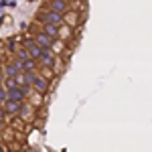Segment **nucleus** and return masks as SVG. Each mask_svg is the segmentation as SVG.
<instances>
[{
  "label": "nucleus",
  "mask_w": 152,
  "mask_h": 152,
  "mask_svg": "<svg viewBox=\"0 0 152 152\" xmlns=\"http://www.w3.org/2000/svg\"><path fill=\"white\" fill-rule=\"evenodd\" d=\"M0 128H4V120H0Z\"/></svg>",
  "instance_id": "4be33fe9"
},
{
  "label": "nucleus",
  "mask_w": 152,
  "mask_h": 152,
  "mask_svg": "<svg viewBox=\"0 0 152 152\" xmlns=\"http://www.w3.org/2000/svg\"><path fill=\"white\" fill-rule=\"evenodd\" d=\"M20 118H23L24 122H33V118H35V107H33V104H23Z\"/></svg>",
  "instance_id": "0eeeda50"
},
{
  "label": "nucleus",
  "mask_w": 152,
  "mask_h": 152,
  "mask_svg": "<svg viewBox=\"0 0 152 152\" xmlns=\"http://www.w3.org/2000/svg\"><path fill=\"white\" fill-rule=\"evenodd\" d=\"M24 49L31 53V57L35 59V61H39L41 55H43V47L37 43V39H26V41H24Z\"/></svg>",
  "instance_id": "f03ea898"
},
{
  "label": "nucleus",
  "mask_w": 152,
  "mask_h": 152,
  "mask_svg": "<svg viewBox=\"0 0 152 152\" xmlns=\"http://www.w3.org/2000/svg\"><path fill=\"white\" fill-rule=\"evenodd\" d=\"M55 53H53V49H43V55L39 59V65L41 67H53L55 65Z\"/></svg>",
  "instance_id": "7ed1b4c3"
},
{
  "label": "nucleus",
  "mask_w": 152,
  "mask_h": 152,
  "mask_svg": "<svg viewBox=\"0 0 152 152\" xmlns=\"http://www.w3.org/2000/svg\"><path fill=\"white\" fill-rule=\"evenodd\" d=\"M71 28H73V26H69V24H61V26H59V39H61V41L71 39Z\"/></svg>",
  "instance_id": "9b49d317"
},
{
  "label": "nucleus",
  "mask_w": 152,
  "mask_h": 152,
  "mask_svg": "<svg viewBox=\"0 0 152 152\" xmlns=\"http://www.w3.org/2000/svg\"><path fill=\"white\" fill-rule=\"evenodd\" d=\"M6 49H8L10 53H16V51H18V39H16V37H12L10 41L6 43Z\"/></svg>",
  "instance_id": "4468645a"
},
{
  "label": "nucleus",
  "mask_w": 152,
  "mask_h": 152,
  "mask_svg": "<svg viewBox=\"0 0 152 152\" xmlns=\"http://www.w3.org/2000/svg\"><path fill=\"white\" fill-rule=\"evenodd\" d=\"M2 81H6V73L0 69V83H2Z\"/></svg>",
  "instance_id": "412c9836"
},
{
  "label": "nucleus",
  "mask_w": 152,
  "mask_h": 152,
  "mask_svg": "<svg viewBox=\"0 0 152 152\" xmlns=\"http://www.w3.org/2000/svg\"><path fill=\"white\" fill-rule=\"evenodd\" d=\"M65 23L69 24V26H77V24H79V14L73 12V10L65 12Z\"/></svg>",
  "instance_id": "9d476101"
},
{
  "label": "nucleus",
  "mask_w": 152,
  "mask_h": 152,
  "mask_svg": "<svg viewBox=\"0 0 152 152\" xmlns=\"http://www.w3.org/2000/svg\"><path fill=\"white\" fill-rule=\"evenodd\" d=\"M4 87H6V89L18 87V81H16V77H6V81H4Z\"/></svg>",
  "instance_id": "f3484780"
},
{
  "label": "nucleus",
  "mask_w": 152,
  "mask_h": 152,
  "mask_svg": "<svg viewBox=\"0 0 152 152\" xmlns=\"http://www.w3.org/2000/svg\"><path fill=\"white\" fill-rule=\"evenodd\" d=\"M37 67H39V61H35V59L23 61V71H35Z\"/></svg>",
  "instance_id": "ddd939ff"
},
{
  "label": "nucleus",
  "mask_w": 152,
  "mask_h": 152,
  "mask_svg": "<svg viewBox=\"0 0 152 152\" xmlns=\"http://www.w3.org/2000/svg\"><path fill=\"white\" fill-rule=\"evenodd\" d=\"M35 39H37V43H39L43 49H51V47H53V39H51L49 35H45L43 31H41V33H37Z\"/></svg>",
  "instance_id": "423d86ee"
},
{
  "label": "nucleus",
  "mask_w": 152,
  "mask_h": 152,
  "mask_svg": "<svg viewBox=\"0 0 152 152\" xmlns=\"http://www.w3.org/2000/svg\"><path fill=\"white\" fill-rule=\"evenodd\" d=\"M37 79V73L35 71H24V83H28V85H33Z\"/></svg>",
  "instance_id": "dca6fc26"
},
{
  "label": "nucleus",
  "mask_w": 152,
  "mask_h": 152,
  "mask_svg": "<svg viewBox=\"0 0 152 152\" xmlns=\"http://www.w3.org/2000/svg\"><path fill=\"white\" fill-rule=\"evenodd\" d=\"M49 87H51V83H49L47 77H43V75H37L35 83H33V89H35L37 94H47Z\"/></svg>",
  "instance_id": "20e7f679"
},
{
  "label": "nucleus",
  "mask_w": 152,
  "mask_h": 152,
  "mask_svg": "<svg viewBox=\"0 0 152 152\" xmlns=\"http://www.w3.org/2000/svg\"><path fill=\"white\" fill-rule=\"evenodd\" d=\"M49 8L55 10V12H61V14L69 12L67 10V2H65V0H49Z\"/></svg>",
  "instance_id": "6e6552de"
},
{
  "label": "nucleus",
  "mask_w": 152,
  "mask_h": 152,
  "mask_svg": "<svg viewBox=\"0 0 152 152\" xmlns=\"http://www.w3.org/2000/svg\"><path fill=\"white\" fill-rule=\"evenodd\" d=\"M53 53H55V55H61V53H63V41H61V39H57V41H53Z\"/></svg>",
  "instance_id": "2eb2a0df"
},
{
  "label": "nucleus",
  "mask_w": 152,
  "mask_h": 152,
  "mask_svg": "<svg viewBox=\"0 0 152 152\" xmlns=\"http://www.w3.org/2000/svg\"><path fill=\"white\" fill-rule=\"evenodd\" d=\"M4 116H6V110H4V107L0 105V120H4Z\"/></svg>",
  "instance_id": "aec40b11"
},
{
  "label": "nucleus",
  "mask_w": 152,
  "mask_h": 152,
  "mask_svg": "<svg viewBox=\"0 0 152 152\" xmlns=\"http://www.w3.org/2000/svg\"><path fill=\"white\" fill-rule=\"evenodd\" d=\"M14 55H16V59H18V61H28V59H33V57H31V53H28L24 47H18V51H16Z\"/></svg>",
  "instance_id": "f8f14e48"
},
{
  "label": "nucleus",
  "mask_w": 152,
  "mask_h": 152,
  "mask_svg": "<svg viewBox=\"0 0 152 152\" xmlns=\"http://www.w3.org/2000/svg\"><path fill=\"white\" fill-rule=\"evenodd\" d=\"M4 110H6L8 116H18L20 110H23V104H20V102H12V99H8V102L4 104Z\"/></svg>",
  "instance_id": "39448f33"
},
{
  "label": "nucleus",
  "mask_w": 152,
  "mask_h": 152,
  "mask_svg": "<svg viewBox=\"0 0 152 152\" xmlns=\"http://www.w3.org/2000/svg\"><path fill=\"white\" fill-rule=\"evenodd\" d=\"M41 95H43V94H33V97H31V104H33V105H39V104H41Z\"/></svg>",
  "instance_id": "6ab92c4d"
},
{
  "label": "nucleus",
  "mask_w": 152,
  "mask_h": 152,
  "mask_svg": "<svg viewBox=\"0 0 152 152\" xmlns=\"http://www.w3.org/2000/svg\"><path fill=\"white\" fill-rule=\"evenodd\" d=\"M39 20H43V24H57V26H61L63 20H65V14L47 8L45 12H41V14H39Z\"/></svg>",
  "instance_id": "f257e3e1"
},
{
  "label": "nucleus",
  "mask_w": 152,
  "mask_h": 152,
  "mask_svg": "<svg viewBox=\"0 0 152 152\" xmlns=\"http://www.w3.org/2000/svg\"><path fill=\"white\" fill-rule=\"evenodd\" d=\"M43 33L49 35L53 41H57L59 39V26L57 24H43Z\"/></svg>",
  "instance_id": "1a4fd4ad"
},
{
  "label": "nucleus",
  "mask_w": 152,
  "mask_h": 152,
  "mask_svg": "<svg viewBox=\"0 0 152 152\" xmlns=\"http://www.w3.org/2000/svg\"><path fill=\"white\" fill-rule=\"evenodd\" d=\"M41 75L43 77H47V79H53V67H41Z\"/></svg>",
  "instance_id": "a211bd4d"
},
{
  "label": "nucleus",
  "mask_w": 152,
  "mask_h": 152,
  "mask_svg": "<svg viewBox=\"0 0 152 152\" xmlns=\"http://www.w3.org/2000/svg\"><path fill=\"white\" fill-rule=\"evenodd\" d=\"M0 152H6V150H4V146H0Z\"/></svg>",
  "instance_id": "5701e85b"
}]
</instances>
